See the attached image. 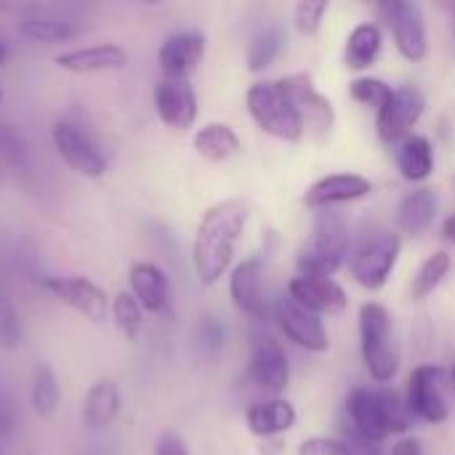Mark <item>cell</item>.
Masks as SVG:
<instances>
[{"mask_svg":"<svg viewBox=\"0 0 455 455\" xmlns=\"http://www.w3.org/2000/svg\"><path fill=\"white\" fill-rule=\"evenodd\" d=\"M0 101H3V88H0Z\"/></svg>","mask_w":455,"mask_h":455,"instance_id":"cell-46","label":"cell"},{"mask_svg":"<svg viewBox=\"0 0 455 455\" xmlns=\"http://www.w3.org/2000/svg\"><path fill=\"white\" fill-rule=\"evenodd\" d=\"M373 192V181L363 173H328L323 179H317L312 187H307L304 192V205L312 211H328L344 203H357L363 197H368Z\"/></svg>","mask_w":455,"mask_h":455,"instance_id":"cell-17","label":"cell"},{"mask_svg":"<svg viewBox=\"0 0 455 455\" xmlns=\"http://www.w3.org/2000/svg\"><path fill=\"white\" fill-rule=\"evenodd\" d=\"M299 455H344L341 437H309L299 445Z\"/></svg>","mask_w":455,"mask_h":455,"instance_id":"cell-39","label":"cell"},{"mask_svg":"<svg viewBox=\"0 0 455 455\" xmlns=\"http://www.w3.org/2000/svg\"><path fill=\"white\" fill-rule=\"evenodd\" d=\"M192 147L208 163H227L243 152V141H240L237 131L219 120L200 125L192 136Z\"/></svg>","mask_w":455,"mask_h":455,"instance_id":"cell-26","label":"cell"},{"mask_svg":"<svg viewBox=\"0 0 455 455\" xmlns=\"http://www.w3.org/2000/svg\"><path fill=\"white\" fill-rule=\"evenodd\" d=\"M53 64L72 75H96V72H117L128 67V51L117 43H96L83 48H69L56 53Z\"/></svg>","mask_w":455,"mask_h":455,"instance_id":"cell-21","label":"cell"},{"mask_svg":"<svg viewBox=\"0 0 455 455\" xmlns=\"http://www.w3.org/2000/svg\"><path fill=\"white\" fill-rule=\"evenodd\" d=\"M29 403L40 421H51L56 416L59 403H61V389H59V379L51 365H37L32 371Z\"/></svg>","mask_w":455,"mask_h":455,"instance_id":"cell-29","label":"cell"},{"mask_svg":"<svg viewBox=\"0 0 455 455\" xmlns=\"http://www.w3.org/2000/svg\"><path fill=\"white\" fill-rule=\"evenodd\" d=\"M352 432L368 443H384L392 435H405L413 424L405 397L389 387H357L347 397Z\"/></svg>","mask_w":455,"mask_h":455,"instance_id":"cell-2","label":"cell"},{"mask_svg":"<svg viewBox=\"0 0 455 455\" xmlns=\"http://www.w3.org/2000/svg\"><path fill=\"white\" fill-rule=\"evenodd\" d=\"M16 427H19L16 403H13V397L0 387V443H3V440H11V437L16 435Z\"/></svg>","mask_w":455,"mask_h":455,"instance_id":"cell-38","label":"cell"},{"mask_svg":"<svg viewBox=\"0 0 455 455\" xmlns=\"http://www.w3.org/2000/svg\"><path fill=\"white\" fill-rule=\"evenodd\" d=\"M128 283H131L133 299L141 304L144 312L163 315L168 309V304H171V283H168V275L157 264H152V261L131 264Z\"/></svg>","mask_w":455,"mask_h":455,"instance_id":"cell-22","label":"cell"},{"mask_svg":"<svg viewBox=\"0 0 455 455\" xmlns=\"http://www.w3.org/2000/svg\"><path fill=\"white\" fill-rule=\"evenodd\" d=\"M51 141L56 155L83 179H101L107 173V157L99 141L75 120H56L51 128Z\"/></svg>","mask_w":455,"mask_h":455,"instance_id":"cell-9","label":"cell"},{"mask_svg":"<svg viewBox=\"0 0 455 455\" xmlns=\"http://www.w3.org/2000/svg\"><path fill=\"white\" fill-rule=\"evenodd\" d=\"M152 455H192L187 443L176 435V432H163L155 443V453Z\"/></svg>","mask_w":455,"mask_h":455,"instance_id":"cell-40","label":"cell"},{"mask_svg":"<svg viewBox=\"0 0 455 455\" xmlns=\"http://www.w3.org/2000/svg\"><path fill=\"white\" fill-rule=\"evenodd\" d=\"M152 99H155V112L165 128L179 131V133L195 128L200 101H197V93H195V85L189 83V77H165L163 75L155 83Z\"/></svg>","mask_w":455,"mask_h":455,"instance_id":"cell-11","label":"cell"},{"mask_svg":"<svg viewBox=\"0 0 455 455\" xmlns=\"http://www.w3.org/2000/svg\"><path fill=\"white\" fill-rule=\"evenodd\" d=\"M120 413V387L115 384V379H99L91 384V389L85 392L83 400V427L88 432H104L115 424Z\"/></svg>","mask_w":455,"mask_h":455,"instance_id":"cell-24","label":"cell"},{"mask_svg":"<svg viewBox=\"0 0 455 455\" xmlns=\"http://www.w3.org/2000/svg\"><path fill=\"white\" fill-rule=\"evenodd\" d=\"M296 408L283 400V397H272V400H261L248 405L245 411V427L253 437L269 440V437H280L285 432H291L296 427Z\"/></svg>","mask_w":455,"mask_h":455,"instance_id":"cell-23","label":"cell"},{"mask_svg":"<svg viewBox=\"0 0 455 455\" xmlns=\"http://www.w3.org/2000/svg\"><path fill=\"white\" fill-rule=\"evenodd\" d=\"M376 11L389 27L400 56L413 64L424 61L429 53V32H427L424 8L411 0H387V3H379Z\"/></svg>","mask_w":455,"mask_h":455,"instance_id":"cell-7","label":"cell"},{"mask_svg":"<svg viewBox=\"0 0 455 455\" xmlns=\"http://www.w3.org/2000/svg\"><path fill=\"white\" fill-rule=\"evenodd\" d=\"M392 85L381 77H371V75H363V77H355L349 83V96L357 101V104H365V107H373L376 112L387 104V99L392 96Z\"/></svg>","mask_w":455,"mask_h":455,"instance_id":"cell-35","label":"cell"},{"mask_svg":"<svg viewBox=\"0 0 455 455\" xmlns=\"http://www.w3.org/2000/svg\"><path fill=\"white\" fill-rule=\"evenodd\" d=\"M24 344V325H21V315L11 299V291L0 275V349L13 352Z\"/></svg>","mask_w":455,"mask_h":455,"instance_id":"cell-34","label":"cell"},{"mask_svg":"<svg viewBox=\"0 0 455 455\" xmlns=\"http://www.w3.org/2000/svg\"><path fill=\"white\" fill-rule=\"evenodd\" d=\"M0 168H8L16 176L32 173V149L24 133L11 123H0Z\"/></svg>","mask_w":455,"mask_h":455,"instance_id":"cell-31","label":"cell"},{"mask_svg":"<svg viewBox=\"0 0 455 455\" xmlns=\"http://www.w3.org/2000/svg\"><path fill=\"white\" fill-rule=\"evenodd\" d=\"M400 253H403V240L397 232H389V229L371 232L352 253L349 275L360 288L376 293L389 283L400 261Z\"/></svg>","mask_w":455,"mask_h":455,"instance_id":"cell-6","label":"cell"},{"mask_svg":"<svg viewBox=\"0 0 455 455\" xmlns=\"http://www.w3.org/2000/svg\"><path fill=\"white\" fill-rule=\"evenodd\" d=\"M443 237H445L448 243H455V213L443 221Z\"/></svg>","mask_w":455,"mask_h":455,"instance_id":"cell-43","label":"cell"},{"mask_svg":"<svg viewBox=\"0 0 455 455\" xmlns=\"http://www.w3.org/2000/svg\"><path fill=\"white\" fill-rule=\"evenodd\" d=\"M205 35L184 29L168 35L157 48V64L165 77H189L205 59Z\"/></svg>","mask_w":455,"mask_h":455,"instance_id":"cell-20","label":"cell"},{"mask_svg":"<svg viewBox=\"0 0 455 455\" xmlns=\"http://www.w3.org/2000/svg\"><path fill=\"white\" fill-rule=\"evenodd\" d=\"M40 285L61 304H67L69 309H75L77 315H83L85 320L91 323H104L109 317V307H112V299L109 293L96 285L93 280L88 277H56V275H48V277H40Z\"/></svg>","mask_w":455,"mask_h":455,"instance_id":"cell-12","label":"cell"},{"mask_svg":"<svg viewBox=\"0 0 455 455\" xmlns=\"http://www.w3.org/2000/svg\"><path fill=\"white\" fill-rule=\"evenodd\" d=\"M248 216L251 208L243 197L219 200L203 213L192 243V269L200 285L211 288L229 272Z\"/></svg>","mask_w":455,"mask_h":455,"instance_id":"cell-1","label":"cell"},{"mask_svg":"<svg viewBox=\"0 0 455 455\" xmlns=\"http://www.w3.org/2000/svg\"><path fill=\"white\" fill-rule=\"evenodd\" d=\"M229 296L237 312L248 320L261 323L267 317V296H264V259L251 256L237 264L229 275Z\"/></svg>","mask_w":455,"mask_h":455,"instance_id":"cell-18","label":"cell"},{"mask_svg":"<svg viewBox=\"0 0 455 455\" xmlns=\"http://www.w3.org/2000/svg\"><path fill=\"white\" fill-rule=\"evenodd\" d=\"M245 107L251 120L272 139L299 144L304 139V123L296 112L288 91L280 80H259L245 91Z\"/></svg>","mask_w":455,"mask_h":455,"instance_id":"cell-4","label":"cell"},{"mask_svg":"<svg viewBox=\"0 0 455 455\" xmlns=\"http://www.w3.org/2000/svg\"><path fill=\"white\" fill-rule=\"evenodd\" d=\"M448 371L443 365H419L405 389V405L411 419L424 424H445L451 416L448 405Z\"/></svg>","mask_w":455,"mask_h":455,"instance_id":"cell-8","label":"cell"},{"mask_svg":"<svg viewBox=\"0 0 455 455\" xmlns=\"http://www.w3.org/2000/svg\"><path fill=\"white\" fill-rule=\"evenodd\" d=\"M427 99L413 85H397L387 104L376 112V133L387 147H397L408 136H413V128L424 117Z\"/></svg>","mask_w":455,"mask_h":455,"instance_id":"cell-10","label":"cell"},{"mask_svg":"<svg viewBox=\"0 0 455 455\" xmlns=\"http://www.w3.org/2000/svg\"><path fill=\"white\" fill-rule=\"evenodd\" d=\"M384 48V32L376 21H363L357 24L344 45V64L352 72H365L376 64Z\"/></svg>","mask_w":455,"mask_h":455,"instance_id":"cell-28","label":"cell"},{"mask_svg":"<svg viewBox=\"0 0 455 455\" xmlns=\"http://www.w3.org/2000/svg\"><path fill=\"white\" fill-rule=\"evenodd\" d=\"M360 352L376 384H389L400 371V349L395 344V323L384 304L360 307Z\"/></svg>","mask_w":455,"mask_h":455,"instance_id":"cell-5","label":"cell"},{"mask_svg":"<svg viewBox=\"0 0 455 455\" xmlns=\"http://www.w3.org/2000/svg\"><path fill=\"white\" fill-rule=\"evenodd\" d=\"M448 387H451V392H453L455 397V363L448 368Z\"/></svg>","mask_w":455,"mask_h":455,"instance_id":"cell-45","label":"cell"},{"mask_svg":"<svg viewBox=\"0 0 455 455\" xmlns=\"http://www.w3.org/2000/svg\"><path fill=\"white\" fill-rule=\"evenodd\" d=\"M285 35L277 24H264L248 43V69L251 72H264L267 67L275 64V59L283 53Z\"/></svg>","mask_w":455,"mask_h":455,"instance_id":"cell-32","label":"cell"},{"mask_svg":"<svg viewBox=\"0 0 455 455\" xmlns=\"http://www.w3.org/2000/svg\"><path fill=\"white\" fill-rule=\"evenodd\" d=\"M392 455H424V445L416 437H403V440L395 443Z\"/></svg>","mask_w":455,"mask_h":455,"instance_id":"cell-42","label":"cell"},{"mask_svg":"<svg viewBox=\"0 0 455 455\" xmlns=\"http://www.w3.org/2000/svg\"><path fill=\"white\" fill-rule=\"evenodd\" d=\"M349 253V224L336 211H317L312 221V235L296 256V269L301 277H333Z\"/></svg>","mask_w":455,"mask_h":455,"instance_id":"cell-3","label":"cell"},{"mask_svg":"<svg viewBox=\"0 0 455 455\" xmlns=\"http://www.w3.org/2000/svg\"><path fill=\"white\" fill-rule=\"evenodd\" d=\"M275 323L288 341H293L296 347H301L307 352L323 355L331 349V336L325 331L323 317L307 312L291 296H280L275 301Z\"/></svg>","mask_w":455,"mask_h":455,"instance_id":"cell-13","label":"cell"},{"mask_svg":"<svg viewBox=\"0 0 455 455\" xmlns=\"http://www.w3.org/2000/svg\"><path fill=\"white\" fill-rule=\"evenodd\" d=\"M8 61V45H5V40L0 37V67Z\"/></svg>","mask_w":455,"mask_h":455,"instance_id":"cell-44","label":"cell"},{"mask_svg":"<svg viewBox=\"0 0 455 455\" xmlns=\"http://www.w3.org/2000/svg\"><path fill=\"white\" fill-rule=\"evenodd\" d=\"M245 376L256 389H261L272 397H280L291 384V360L285 355V347L280 341H275L272 336L259 339L251 352Z\"/></svg>","mask_w":455,"mask_h":455,"instance_id":"cell-15","label":"cell"},{"mask_svg":"<svg viewBox=\"0 0 455 455\" xmlns=\"http://www.w3.org/2000/svg\"><path fill=\"white\" fill-rule=\"evenodd\" d=\"M341 440H344V455H384L376 443H368V440L357 437L355 432L344 435Z\"/></svg>","mask_w":455,"mask_h":455,"instance_id":"cell-41","label":"cell"},{"mask_svg":"<svg viewBox=\"0 0 455 455\" xmlns=\"http://www.w3.org/2000/svg\"><path fill=\"white\" fill-rule=\"evenodd\" d=\"M109 315H112V323L115 328L128 339V341H136L144 331V309L141 304L133 299L131 291H120L115 299H112V307H109Z\"/></svg>","mask_w":455,"mask_h":455,"instance_id":"cell-33","label":"cell"},{"mask_svg":"<svg viewBox=\"0 0 455 455\" xmlns=\"http://www.w3.org/2000/svg\"><path fill=\"white\" fill-rule=\"evenodd\" d=\"M437 195L429 189V187H419L413 192H408L400 205H397V213H395V224L403 235L408 237H419L424 235L435 219H437Z\"/></svg>","mask_w":455,"mask_h":455,"instance_id":"cell-25","label":"cell"},{"mask_svg":"<svg viewBox=\"0 0 455 455\" xmlns=\"http://www.w3.org/2000/svg\"><path fill=\"white\" fill-rule=\"evenodd\" d=\"M283 88L288 91L296 112L301 115V123H304V131L315 133L317 139H325L336 123V112H333V104L328 96H323L317 88H315V80L309 72H299V75H291V77H283L280 80Z\"/></svg>","mask_w":455,"mask_h":455,"instance_id":"cell-14","label":"cell"},{"mask_svg":"<svg viewBox=\"0 0 455 455\" xmlns=\"http://www.w3.org/2000/svg\"><path fill=\"white\" fill-rule=\"evenodd\" d=\"M197 341H200V349L205 355H219L227 344V328L216 320V317H205L197 328Z\"/></svg>","mask_w":455,"mask_h":455,"instance_id":"cell-37","label":"cell"},{"mask_svg":"<svg viewBox=\"0 0 455 455\" xmlns=\"http://www.w3.org/2000/svg\"><path fill=\"white\" fill-rule=\"evenodd\" d=\"M83 29L85 24L77 16L45 5L24 8V13L16 19V32L35 43H67L75 40Z\"/></svg>","mask_w":455,"mask_h":455,"instance_id":"cell-16","label":"cell"},{"mask_svg":"<svg viewBox=\"0 0 455 455\" xmlns=\"http://www.w3.org/2000/svg\"><path fill=\"white\" fill-rule=\"evenodd\" d=\"M395 163H397V171L405 181L421 184L435 173V165H437L435 147L427 136L413 133L395 147Z\"/></svg>","mask_w":455,"mask_h":455,"instance_id":"cell-27","label":"cell"},{"mask_svg":"<svg viewBox=\"0 0 455 455\" xmlns=\"http://www.w3.org/2000/svg\"><path fill=\"white\" fill-rule=\"evenodd\" d=\"M451 267H453V259H451L448 251H435L432 256H427V259L421 261V267L416 269V275H413L411 299H413V301H427V299L445 283Z\"/></svg>","mask_w":455,"mask_h":455,"instance_id":"cell-30","label":"cell"},{"mask_svg":"<svg viewBox=\"0 0 455 455\" xmlns=\"http://www.w3.org/2000/svg\"><path fill=\"white\" fill-rule=\"evenodd\" d=\"M328 11H331V3H328V0H320V3L301 0V3L296 5V11H293V24H296V29H299L301 35L312 37V35L320 32L323 19H325Z\"/></svg>","mask_w":455,"mask_h":455,"instance_id":"cell-36","label":"cell"},{"mask_svg":"<svg viewBox=\"0 0 455 455\" xmlns=\"http://www.w3.org/2000/svg\"><path fill=\"white\" fill-rule=\"evenodd\" d=\"M288 296L304 307L307 312L323 317H333V315H341L347 312L349 307V296L347 291L333 280V277H301L296 275L291 283H288Z\"/></svg>","mask_w":455,"mask_h":455,"instance_id":"cell-19","label":"cell"}]
</instances>
